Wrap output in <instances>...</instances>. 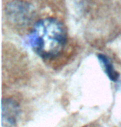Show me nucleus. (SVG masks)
<instances>
[{
  "label": "nucleus",
  "instance_id": "obj_1",
  "mask_svg": "<svg viewBox=\"0 0 121 127\" xmlns=\"http://www.w3.org/2000/svg\"><path fill=\"white\" fill-rule=\"evenodd\" d=\"M30 46L44 59L56 57L66 43L65 27L55 18H44L35 23L28 35Z\"/></svg>",
  "mask_w": 121,
  "mask_h": 127
},
{
  "label": "nucleus",
  "instance_id": "obj_2",
  "mask_svg": "<svg viewBox=\"0 0 121 127\" xmlns=\"http://www.w3.org/2000/svg\"><path fill=\"white\" fill-rule=\"evenodd\" d=\"M7 18L17 25H25L31 21L33 10L28 3L21 1H14L7 5L6 11Z\"/></svg>",
  "mask_w": 121,
  "mask_h": 127
},
{
  "label": "nucleus",
  "instance_id": "obj_3",
  "mask_svg": "<svg viewBox=\"0 0 121 127\" xmlns=\"http://www.w3.org/2000/svg\"><path fill=\"white\" fill-rule=\"evenodd\" d=\"M20 115V105L12 98H3L2 103V116L3 124L13 126Z\"/></svg>",
  "mask_w": 121,
  "mask_h": 127
},
{
  "label": "nucleus",
  "instance_id": "obj_4",
  "mask_svg": "<svg viewBox=\"0 0 121 127\" xmlns=\"http://www.w3.org/2000/svg\"><path fill=\"white\" fill-rule=\"evenodd\" d=\"M98 58H99V60H100V62L102 63L105 73H106V74L108 77H109L110 79L112 81H116L118 78H119V73L115 69L114 66H113V64L110 60L109 58L101 54L98 55Z\"/></svg>",
  "mask_w": 121,
  "mask_h": 127
}]
</instances>
